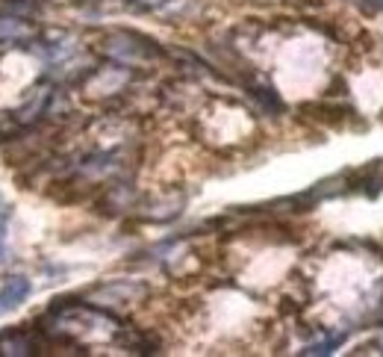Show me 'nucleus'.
<instances>
[{
	"mask_svg": "<svg viewBox=\"0 0 383 357\" xmlns=\"http://www.w3.org/2000/svg\"><path fill=\"white\" fill-rule=\"evenodd\" d=\"M21 36H24L21 24L12 21V18H0V38H6V42L12 38V42H15V38H21Z\"/></svg>",
	"mask_w": 383,
	"mask_h": 357,
	"instance_id": "nucleus-2",
	"label": "nucleus"
},
{
	"mask_svg": "<svg viewBox=\"0 0 383 357\" xmlns=\"http://www.w3.org/2000/svg\"><path fill=\"white\" fill-rule=\"evenodd\" d=\"M30 292H33V284L27 281V277H9V281L0 287V313H9V310H15L21 302H27L30 299Z\"/></svg>",
	"mask_w": 383,
	"mask_h": 357,
	"instance_id": "nucleus-1",
	"label": "nucleus"
}]
</instances>
